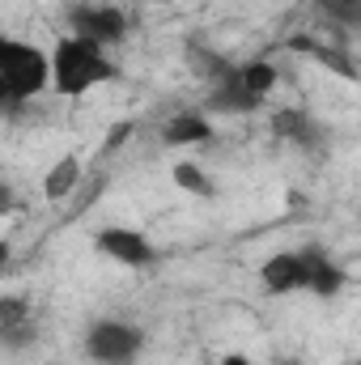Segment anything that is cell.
I'll use <instances>...</instances> for the list:
<instances>
[{
  "label": "cell",
  "instance_id": "18",
  "mask_svg": "<svg viewBox=\"0 0 361 365\" xmlns=\"http://www.w3.org/2000/svg\"><path fill=\"white\" fill-rule=\"evenodd\" d=\"M285 365H298V361H285Z\"/></svg>",
  "mask_w": 361,
  "mask_h": 365
},
{
  "label": "cell",
  "instance_id": "16",
  "mask_svg": "<svg viewBox=\"0 0 361 365\" xmlns=\"http://www.w3.org/2000/svg\"><path fill=\"white\" fill-rule=\"evenodd\" d=\"M128 132H132V123H119V128L111 132V140H106V149H119V145L128 140Z\"/></svg>",
  "mask_w": 361,
  "mask_h": 365
},
{
  "label": "cell",
  "instance_id": "2",
  "mask_svg": "<svg viewBox=\"0 0 361 365\" xmlns=\"http://www.w3.org/2000/svg\"><path fill=\"white\" fill-rule=\"evenodd\" d=\"M47 86H51V60L39 47H26L17 38L0 43V90H4V102L9 106L34 98V93L47 90Z\"/></svg>",
  "mask_w": 361,
  "mask_h": 365
},
{
  "label": "cell",
  "instance_id": "8",
  "mask_svg": "<svg viewBox=\"0 0 361 365\" xmlns=\"http://www.w3.org/2000/svg\"><path fill=\"white\" fill-rule=\"evenodd\" d=\"M302 268H306V289L310 293H319V297H332V293H340V284H345V272L327 259V251H319V247H306L302 251Z\"/></svg>",
  "mask_w": 361,
  "mask_h": 365
},
{
  "label": "cell",
  "instance_id": "14",
  "mask_svg": "<svg viewBox=\"0 0 361 365\" xmlns=\"http://www.w3.org/2000/svg\"><path fill=\"white\" fill-rule=\"evenodd\" d=\"M327 13H336L340 21H349V26H361V0H319Z\"/></svg>",
  "mask_w": 361,
  "mask_h": 365
},
{
  "label": "cell",
  "instance_id": "5",
  "mask_svg": "<svg viewBox=\"0 0 361 365\" xmlns=\"http://www.w3.org/2000/svg\"><path fill=\"white\" fill-rule=\"evenodd\" d=\"M93 247L102 251V255H111V259H119V264H128V268H145V264H153L158 259V251L149 247V238L145 234H136V230H102L98 238H93Z\"/></svg>",
  "mask_w": 361,
  "mask_h": 365
},
{
  "label": "cell",
  "instance_id": "19",
  "mask_svg": "<svg viewBox=\"0 0 361 365\" xmlns=\"http://www.w3.org/2000/svg\"><path fill=\"white\" fill-rule=\"evenodd\" d=\"M357 365H361V361H357Z\"/></svg>",
  "mask_w": 361,
  "mask_h": 365
},
{
  "label": "cell",
  "instance_id": "9",
  "mask_svg": "<svg viewBox=\"0 0 361 365\" xmlns=\"http://www.w3.org/2000/svg\"><path fill=\"white\" fill-rule=\"evenodd\" d=\"M208 106H213V110H260V98H255L251 90H243V81H238V73H234L230 81L213 86Z\"/></svg>",
  "mask_w": 361,
  "mask_h": 365
},
{
  "label": "cell",
  "instance_id": "4",
  "mask_svg": "<svg viewBox=\"0 0 361 365\" xmlns=\"http://www.w3.org/2000/svg\"><path fill=\"white\" fill-rule=\"evenodd\" d=\"M73 30L98 47H106V43H119L128 34V17L111 4H81V9H73Z\"/></svg>",
  "mask_w": 361,
  "mask_h": 365
},
{
  "label": "cell",
  "instance_id": "12",
  "mask_svg": "<svg viewBox=\"0 0 361 365\" xmlns=\"http://www.w3.org/2000/svg\"><path fill=\"white\" fill-rule=\"evenodd\" d=\"M238 81H243V90H251L260 102L272 93V86H276V68H272L268 60H251V64H243L238 68Z\"/></svg>",
  "mask_w": 361,
  "mask_h": 365
},
{
  "label": "cell",
  "instance_id": "1",
  "mask_svg": "<svg viewBox=\"0 0 361 365\" xmlns=\"http://www.w3.org/2000/svg\"><path fill=\"white\" fill-rule=\"evenodd\" d=\"M111 77H115V68H111V60L102 56L98 43L81 38V34L56 43V56H51V86L64 93V98H81V93H90L93 86H102V81H111Z\"/></svg>",
  "mask_w": 361,
  "mask_h": 365
},
{
  "label": "cell",
  "instance_id": "13",
  "mask_svg": "<svg viewBox=\"0 0 361 365\" xmlns=\"http://www.w3.org/2000/svg\"><path fill=\"white\" fill-rule=\"evenodd\" d=\"M175 182H179L183 191H191V195H213V182H208V175L195 162H179L175 166Z\"/></svg>",
  "mask_w": 361,
  "mask_h": 365
},
{
  "label": "cell",
  "instance_id": "15",
  "mask_svg": "<svg viewBox=\"0 0 361 365\" xmlns=\"http://www.w3.org/2000/svg\"><path fill=\"white\" fill-rule=\"evenodd\" d=\"M21 323H26V302L4 297V302H0V327L9 331V327H21Z\"/></svg>",
  "mask_w": 361,
  "mask_h": 365
},
{
  "label": "cell",
  "instance_id": "11",
  "mask_svg": "<svg viewBox=\"0 0 361 365\" xmlns=\"http://www.w3.org/2000/svg\"><path fill=\"white\" fill-rule=\"evenodd\" d=\"M81 179V162L77 158H64V162H56L51 170H47V182H43V191H47V200H64L73 187Z\"/></svg>",
  "mask_w": 361,
  "mask_h": 365
},
{
  "label": "cell",
  "instance_id": "6",
  "mask_svg": "<svg viewBox=\"0 0 361 365\" xmlns=\"http://www.w3.org/2000/svg\"><path fill=\"white\" fill-rule=\"evenodd\" d=\"M272 132L293 140V145H302V149H323V140H327L323 123L315 115H306V110H276L272 115Z\"/></svg>",
  "mask_w": 361,
  "mask_h": 365
},
{
  "label": "cell",
  "instance_id": "7",
  "mask_svg": "<svg viewBox=\"0 0 361 365\" xmlns=\"http://www.w3.org/2000/svg\"><path fill=\"white\" fill-rule=\"evenodd\" d=\"M264 289L268 293H293V289H306V268H302V251H285V255H272L264 264Z\"/></svg>",
  "mask_w": 361,
  "mask_h": 365
},
{
  "label": "cell",
  "instance_id": "17",
  "mask_svg": "<svg viewBox=\"0 0 361 365\" xmlns=\"http://www.w3.org/2000/svg\"><path fill=\"white\" fill-rule=\"evenodd\" d=\"M221 365H251V361H247V357H225Z\"/></svg>",
  "mask_w": 361,
  "mask_h": 365
},
{
  "label": "cell",
  "instance_id": "3",
  "mask_svg": "<svg viewBox=\"0 0 361 365\" xmlns=\"http://www.w3.org/2000/svg\"><path fill=\"white\" fill-rule=\"evenodd\" d=\"M145 336L132 327V323H119V319H98L86 336V353L98 365H132L141 353Z\"/></svg>",
  "mask_w": 361,
  "mask_h": 365
},
{
  "label": "cell",
  "instance_id": "10",
  "mask_svg": "<svg viewBox=\"0 0 361 365\" xmlns=\"http://www.w3.org/2000/svg\"><path fill=\"white\" fill-rule=\"evenodd\" d=\"M166 145H200V140H208L213 136V128H208V119L204 115H175L171 123H166Z\"/></svg>",
  "mask_w": 361,
  "mask_h": 365
}]
</instances>
